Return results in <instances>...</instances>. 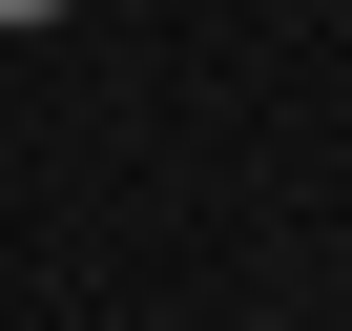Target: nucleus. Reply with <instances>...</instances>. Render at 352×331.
Returning <instances> with one entry per match:
<instances>
[{
  "label": "nucleus",
  "mask_w": 352,
  "mask_h": 331,
  "mask_svg": "<svg viewBox=\"0 0 352 331\" xmlns=\"http://www.w3.org/2000/svg\"><path fill=\"white\" fill-rule=\"evenodd\" d=\"M0 21H42V0H0Z\"/></svg>",
  "instance_id": "1"
}]
</instances>
